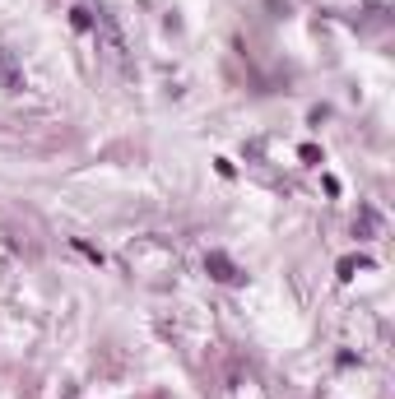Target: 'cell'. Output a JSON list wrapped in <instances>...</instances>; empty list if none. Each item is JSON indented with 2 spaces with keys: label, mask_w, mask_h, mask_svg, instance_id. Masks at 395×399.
Returning <instances> with one entry per match:
<instances>
[{
  "label": "cell",
  "mask_w": 395,
  "mask_h": 399,
  "mask_svg": "<svg viewBox=\"0 0 395 399\" xmlns=\"http://www.w3.org/2000/svg\"><path fill=\"white\" fill-rule=\"evenodd\" d=\"M93 33L102 37V47H107V56L112 61H126V37H121V28H116V19L107 10H98V19H93Z\"/></svg>",
  "instance_id": "obj_1"
},
{
  "label": "cell",
  "mask_w": 395,
  "mask_h": 399,
  "mask_svg": "<svg viewBox=\"0 0 395 399\" xmlns=\"http://www.w3.org/2000/svg\"><path fill=\"white\" fill-rule=\"evenodd\" d=\"M0 89L23 93V66H19V56H14L10 47H0Z\"/></svg>",
  "instance_id": "obj_2"
},
{
  "label": "cell",
  "mask_w": 395,
  "mask_h": 399,
  "mask_svg": "<svg viewBox=\"0 0 395 399\" xmlns=\"http://www.w3.org/2000/svg\"><path fill=\"white\" fill-rule=\"evenodd\" d=\"M205 269H209V278H214V283H242V269H237L224 251H209V255H205Z\"/></svg>",
  "instance_id": "obj_3"
},
{
  "label": "cell",
  "mask_w": 395,
  "mask_h": 399,
  "mask_svg": "<svg viewBox=\"0 0 395 399\" xmlns=\"http://www.w3.org/2000/svg\"><path fill=\"white\" fill-rule=\"evenodd\" d=\"M377 228H382V219H377V209H358V219H353V233H358V237H372Z\"/></svg>",
  "instance_id": "obj_4"
},
{
  "label": "cell",
  "mask_w": 395,
  "mask_h": 399,
  "mask_svg": "<svg viewBox=\"0 0 395 399\" xmlns=\"http://www.w3.org/2000/svg\"><path fill=\"white\" fill-rule=\"evenodd\" d=\"M367 265H372L367 255H344V260H339V278H353L358 269H367Z\"/></svg>",
  "instance_id": "obj_5"
},
{
  "label": "cell",
  "mask_w": 395,
  "mask_h": 399,
  "mask_svg": "<svg viewBox=\"0 0 395 399\" xmlns=\"http://www.w3.org/2000/svg\"><path fill=\"white\" fill-rule=\"evenodd\" d=\"M70 23H75V33H93V10L75 5V10H70Z\"/></svg>",
  "instance_id": "obj_6"
},
{
  "label": "cell",
  "mask_w": 395,
  "mask_h": 399,
  "mask_svg": "<svg viewBox=\"0 0 395 399\" xmlns=\"http://www.w3.org/2000/svg\"><path fill=\"white\" fill-rule=\"evenodd\" d=\"M75 251H79V255H89L93 265H102V251H98V246H89L84 237H75Z\"/></svg>",
  "instance_id": "obj_7"
},
{
  "label": "cell",
  "mask_w": 395,
  "mask_h": 399,
  "mask_svg": "<svg viewBox=\"0 0 395 399\" xmlns=\"http://www.w3.org/2000/svg\"><path fill=\"white\" fill-rule=\"evenodd\" d=\"M298 158H303L307 167H316V163H321V149H316V145H303V149H298Z\"/></svg>",
  "instance_id": "obj_8"
}]
</instances>
